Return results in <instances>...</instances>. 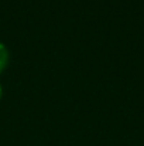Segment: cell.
I'll use <instances>...</instances> for the list:
<instances>
[{"label": "cell", "mask_w": 144, "mask_h": 146, "mask_svg": "<svg viewBox=\"0 0 144 146\" xmlns=\"http://www.w3.org/2000/svg\"><path fill=\"white\" fill-rule=\"evenodd\" d=\"M0 95H1V85H0Z\"/></svg>", "instance_id": "obj_2"}, {"label": "cell", "mask_w": 144, "mask_h": 146, "mask_svg": "<svg viewBox=\"0 0 144 146\" xmlns=\"http://www.w3.org/2000/svg\"><path fill=\"white\" fill-rule=\"evenodd\" d=\"M7 58H9V51L6 48V46L0 41V71L6 67L7 64Z\"/></svg>", "instance_id": "obj_1"}]
</instances>
